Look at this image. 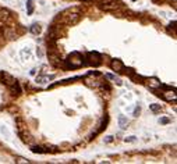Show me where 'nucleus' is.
<instances>
[{
	"mask_svg": "<svg viewBox=\"0 0 177 164\" xmlns=\"http://www.w3.org/2000/svg\"><path fill=\"white\" fill-rule=\"evenodd\" d=\"M69 63L73 68H77V67H81L82 65V57L79 53H73V54L69 57Z\"/></svg>",
	"mask_w": 177,
	"mask_h": 164,
	"instance_id": "nucleus-1",
	"label": "nucleus"
},
{
	"mask_svg": "<svg viewBox=\"0 0 177 164\" xmlns=\"http://www.w3.org/2000/svg\"><path fill=\"white\" fill-rule=\"evenodd\" d=\"M1 79L4 81V84L9 86V88H11V86H14V85H17V79H15L14 77H11L10 74H1Z\"/></svg>",
	"mask_w": 177,
	"mask_h": 164,
	"instance_id": "nucleus-2",
	"label": "nucleus"
},
{
	"mask_svg": "<svg viewBox=\"0 0 177 164\" xmlns=\"http://www.w3.org/2000/svg\"><path fill=\"white\" fill-rule=\"evenodd\" d=\"M9 20H10V13L7 10H0V25L9 22Z\"/></svg>",
	"mask_w": 177,
	"mask_h": 164,
	"instance_id": "nucleus-3",
	"label": "nucleus"
},
{
	"mask_svg": "<svg viewBox=\"0 0 177 164\" xmlns=\"http://www.w3.org/2000/svg\"><path fill=\"white\" fill-rule=\"evenodd\" d=\"M148 88H151V89H159L160 86H162V84L159 82L157 79H155V78H151V79H148L147 82Z\"/></svg>",
	"mask_w": 177,
	"mask_h": 164,
	"instance_id": "nucleus-4",
	"label": "nucleus"
},
{
	"mask_svg": "<svg viewBox=\"0 0 177 164\" xmlns=\"http://www.w3.org/2000/svg\"><path fill=\"white\" fill-rule=\"evenodd\" d=\"M163 97L166 100H169V102H176V99H177V96H176V92L174 90H166L165 93H163Z\"/></svg>",
	"mask_w": 177,
	"mask_h": 164,
	"instance_id": "nucleus-5",
	"label": "nucleus"
},
{
	"mask_svg": "<svg viewBox=\"0 0 177 164\" xmlns=\"http://www.w3.org/2000/svg\"><path fill=\"white\" fill-rule=\"evenodd\" d=\"M112 68L114 71H121L123 70V63L120 61V60H113L112 61Z\"/></svg>",
	"mask_w": 177,
	"mask_h": 164,
	"instance_id": "nucleus-6",
	"label": "nucleus"
},
{
	"mask_svg": "<svg viewBox=\"0 0 177 164\" xmlns=\"http://www.w3.org/2000/svg\"><path fill=\"white\" fill-rule=\"evenodd\" d=\"M118 125H120L121 128H127L128 121H127V118H126L124 115H120V117H118Z\"/></svg>",
	"mask_w": 177,
	"mask_h": 164,
	"instance_id": "nucleus-7",
	"label": "nucleus"
},
{
	"mask_svg": "<svg viewBox=\"0 0 177 164\" xmlns=\"http://www.w3.org/2000/svg\"><path fill=\"white\" fill-rule=\"evenodd\" d=\"M31 32H32L34 35H38V34H40V26L38 24H34L32 26H31Z\"/></svg>",
	"mask_w": 177,
	"mask_h": 164,
	"instance_id": "nucleus-8",
	"label": "nucleus"
},
{
	"mask_svg": "<svg viewBox=\"0 0 177 164\" xmlns=\"http://www.w3.org/2000/svg\"><path fill=\"white\" fill-rule=\"evenodd\" d=\"M32 152H34V153H48L49 150L43 149V148H38V146H35V148H32Z\"/></svg>",
	"mask_w": 177,
	"mask_h": 164,
	"instance_id": "nucleus-9",
	"label": "nucleus"
},
{
	"mask_svg": "<svg viewBox=\"0 0 177 164\" xmlns=\"http://www.w3.org/2000/svg\"><path fill=\"white\" fill-rule=\"evenodd\" d=\"M79 20V15L78 14H71L70 15V22H71V24H75V22H77V21Z\"/></svg>",
	"mask_w": 177,
	"mask_h": 164,
	"instance_id": "nucleus-10",
	"label": "nucleus"
},
{
	"mask_svg": "<svg viewBox=\"0 0 177 164\" xmlns=\"http://www.w3.org/2000/svg\"><path fill=\"white\" fill-rule=\"evenodd\" d=\"M0 131H1V134L3 135H6V138H10V132H9V129L6 128V127H1Z\"/></svg>",
	"mask_w": 177,
	"mask_h": 164,
	"instance_id": "nucleus-11",
	"label": "nucleus"
},
{
	"mask_svg": "<svg viewBox=\"0 0 177 164\" xmlns=\"http://www.w3.org/2000/svg\"><path fill=\"white\" fill-rule=\"evenodd\" d=\"M27 6H28V14H32V11H34V4H32V1L30 0Z\"/></svg>",
	"mask_w": 177,
	"mask_h": 164,
	"instance_id": "nucleus-12",
	"label": "nucleus"
},
{
	"mask_svg": "<svg viewBox=\"0 0 177 164\" xmlns=\"http://www.w3.org/2000/svg\"><path fill=\"white\" fill-rule=\"evenodd\" d=\"M151 110H152V111H159V110H160V106L152 105V106H151Z\"/></svg>",
	"mask_w": 177,
	"mask_h": 164,
	"instance_id": "nucleus-13",
	"label": "nucleus"
},
{
	"mask_svg": "<svg viewBox=\"0 0 177 164\" xmlns=\"http://www.w3.org/2000/svg\"><path fill=\"white\" fill-rule=\"evenodd\" d=\"M135 140V138L134 136H130V138H126V142H134Z\"/></svg>",
	"mask_w": 177,
	"mask_h": 164,
	"instance_id": "nucleus-14",
	"label": "nucleus"
},
{
	"mask_svg": "<svg viewBox=\"0 0 177 164\" xmlns=\"http://www.w3.org/2000/svg\"><path fill=\"white\" fill-rule=\"evenodd\" d=\"M17 163H30V161H28V160H24V159H18Z\"/></svg>",
	"mask_w": 177,
	"mask_h": 164,
	"instance_id": "nucleus-15",
	"label": "nucleus"
},
{
	"mask_svg": "<svg viewBox=\"0 0 177 164\" xmlns=\"http://www.w3.org/2000/svg\"><path fill=\"white\" fill-rule=\"evenodd\" d=\"M36 53H38V56H39V57H42V56H43V52H42L40 49H38V52H36Z\"/></svg>",
	"mask_w": 177,
	"mask_h": 164,
	"instance_id": "nucleus-16",
	"label": "nucleus"
},
{
	"mask_svg": "<svg viewBox=\"0 0 177 164\" xmlns=\"http://www.w3.org/2000/svg\"><path fill=\"white\" fill-rule=\"evenodd\" d=\"M160 122H162V124H167V122H169V120H167V118H162V120H160Z\"/></svg>",
	"mask_w": 177,
	"mask_h": 164,
	"instance_id": "nucleus-17",
	"label": "nucleus"
},
{
	"mask_svg": "<svg viewBox=\"0 0 177 164\" xmlns=\"http://www.w3.org/2000/svg\"><path fill=\"white\" fill-rule=\"evenodd\" d=\"M105 140H106V142H112V140H113V136H108Z\"/></svg>",
	"mask_w": 177,
	"mask_h": 164,
	"instance_id": "nucleus-18",
	"label": "nucleus"
},
{
	"mask_svg": "<svg viewBox=\"0 0 177 164\" xmlns=\"http://www.w3.org/2000/svg\"><path fill=\"white\" fill-rule=\"evenodd\" d=\"M138 113H139V107H137V109H135V111H134V114L137 115V114H138Z\"/></svg>",
	"mask_w": 177,
	"mask_h": 164,
	"instance_id": "nucleus-19",
	"label": "nucleus"
}]
</instances>
